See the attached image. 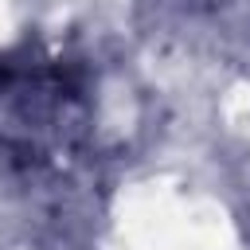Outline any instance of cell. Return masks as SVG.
Masks as SVG:
<instances>
[{
    "label": "cell",
    "mask_w": 250,
    "mask_h": 250,
    "mask_svg": "<svg viewBox=\"0 0 250 250\" xmlns=\"http://www.w3.org/2000/svg\"><path fill=\"white\" fill-rule=\"evenodd\" d=\"M90 133V94L62 59L0 62V145L47 164L74 152Z\"/></svg>",
    "instance_id": "6da1fadb"
}]
</instances>
